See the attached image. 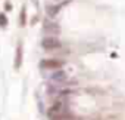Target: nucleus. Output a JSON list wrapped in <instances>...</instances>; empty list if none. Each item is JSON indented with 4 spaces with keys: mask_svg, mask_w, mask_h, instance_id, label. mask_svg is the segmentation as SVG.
<instances>
[{
    "mask_svg": "<svg viewBox=\"0 0 125 120\" xmlns=\"http://www.w3.org/2000/svg\"><path fill=\"white\" fill-rule=\"evenodd\" d=\"M62 65H63V62L57 61V59H44L40 62V67L44 70H59Z\"/></svg>",
    "mask_w": 125,
    "mask_h": 120,
    "instance_id": "7ed1b4c3",
    "label": "nucleus"
},
{
    "mask_svg": "<svg viewBox=\"0 0 125 120\" xmlns=\"http://www.w3.org/2000/svg\"><path fill=\"white\" fill-rule=\"evenodd\" d=\"M8 25V18H6V15L5 14H0V27H6Z\"/></svg>",
    "mask_w": 125,
    "mask_h": 120,
    "instance_id": "1a4fd4ad",
    "label": "nucleus"
},
{
    "mask_svg": "<svg viewBox=\"0 0 125 120\" xmlns=\"http://www.w3.org/2000/svg\"><path fill=\"white\" fill-rule=\"evenodd\" d=\"M44 31L47 33V34H59V31H60V28H59V25L57 24H49V22H46L44 24Z\"/></svg>",
    "mask_w": 125,
    "mask_h": 120,
    "instance_id": "39448f33",
    "label": "nucleus"
},
{
    "mask_svg": "<svg viewBox=\"0 0 125 120\" xmlns=\"http://www.w3.org/2000/svg\"><path fill=\"white\" fill-rule=\"evenodd\" d=\"M5 9L10 11V9H12V5H10V3H5Z\"/></svg>",
    "mask_w": 125,
    "mask_h": 120,
    "instance_id": "9d476101",
    "label": "nucleus"
},
{
    "mask_svg": "<svg viewBox=\"0 0 125 120\" xmlns=\"http://www.w3.org/2000/svg\"><path fill=\"white\" fill-rule=\"evenodd\" d=\"M25 18H27V9H25V6H24V8L21 9V18H19V24H21V27H24V25L27 24Z\"/></svg>",
    "mask_w": 125,
    "mask_h": 120,
    "instance_id": "6e6552de",
    "label": "nucleus"
},
{
    "mask_svg": "<svg viewBox=\"0 0 125 120\" xmlns=\"http://www.w3.org/2000/svg\"><path fill=\"white\" fill-rule=\"evenodd\" d=\"M21 64H22V47L18 46V49H16V56H15V68L18 70V68L21 67Z\"/></svg>",
    "mask_w": 125,
    "mask_h": 120,
    "instance_id": "0eeeda50",
    "label": "nucleus"
},
{
    "mask_svg": "<svg viewBox=\"0 0 125 120\" xmlns=\"http://www.w3.org/2000/svg\"><path fill=\"white\" fill-rule=\"evenodd\" d=\"M63 113H65V104L56 102L54 105H52L49 108L47 116L50 120H63Z\"/></svg>",
    "mask_w": 125,
    "mask_h": 120,
    "instance_id": "f257e3e1",
    "label": "nucleus"
},
{
    "mask_svg": "<svg viewBox=\"0 0 125 120\" xmlns=\"http://www.w3.org/2000/svg\"><path fill=\"white\" fill-rule=\"evenodd\" d=\"M60 5H49L47 8H46V11H47V15L49 16H56L57 14H59V11H60Z\"/></svg>",
    "mask_w": 125,
    "mask_h": 120,
    "instance_id": "423d86ee",
    "label": "nucleus"
},
{
    "mask_svg": "<svg viewBox=\"0 0 125 120\" xmlns=\"http://www.w3.org/2000/svg\"><path fill=\"white\" fill-rule=\"evenodd\" d=\"M65 79H66V73H65L63 70H56V71H53V73L50 74V80H52V82L60 83V82H63Z\"/></svg>",
    "mask_w": 125,
    "mask_h": 120,
    "instance_id": "20e7f679",
    "label": "nucleus"
},
{
    "mask_svg": "<svg viewBox=\"0 0 125 120\" xmlns=\"http://www.w3.org/2000/svg\"><path fill=\"white\" fill-rule=\"evenodd\" d=\"M41 46L46 49V50H52V49H59L62 46L60 40L57 37H53V36H49V37H44L43 42H41Z\"/></svg>",
    "mask_w": 125,
    "mask_h": 120,
    "instance_id": "f03ea898",
    "label": "nucleus"
}]
</instances>
